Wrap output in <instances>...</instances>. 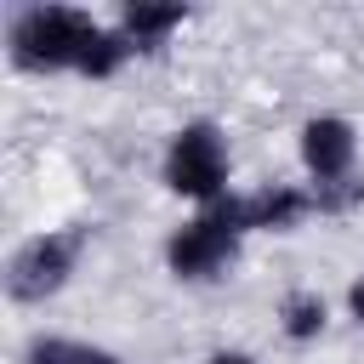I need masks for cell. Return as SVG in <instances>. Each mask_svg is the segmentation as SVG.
<instances>
[{"label":"cell","mask_w":364,"mask_h":364,"mask_svg":"<svg viewBox=\"0 0 364 364\" xmlns=\"http://www.w3.org/2000/svg\"><path fill=\"white\" fill-rule=\"evenodd\" d=\"M347 301H353V318H358V324H364V279H358V284H353V296H347Z\"/></svg>","instance_id":"9c48e42d"},{"label":"cell","mask_w":364,"mask_h":364,"mask_svg":"<svg viewBox=\"0 0 364 364\" xmlns=\"http://www.w3.org/2000/svg\"><path fill=\"white\" fill-rule=\"evenodd\" d=\"M318 330H324V301H318L313 290L284 296V336H290V341H313Z\"/></svg>","instance_id":"52a82bcc"},{"label":"cell","mask_w":364,"mask_h":364,"mask_svg":"<svg viewBox=\"0 0 364 364\" xmlns=\"http://www.w3.org/2000/svg\"><path fill=\"white\" fill-rule=\"evenodd\" d=\"M165 182L188 199H222V182H228V154H222V136L216 125H182L171 154H165Z\"/></svg>","instance_id":"7a4b0ae2"},{"label":"cell","mask_w":364,"mask_h":364,"mask_svg":"<svg viewBox=\"0 0 364 364\" xmlns=\"http://www.w3.org/2000/svg\"><path fill=\"white\" fill-rule=\"evenodd\" d=\"M131 40L125 34H108L97 28L85 11L74 6H28L17 23H11V63L17 68H80L91 80L114 74L125 63Z\"/></svg>","instance_id":"6da1fadb"},{"label":"cell","mask_w":364,"mask_h":364,"mask_svg":"<svg viewBox=\"0 0 364 364\" xmlns=\"http://www.w3.org/2000/svg\"><path fill=\"white\" fill-rule=\"evenodd\" d=\"M233 245H239V233H233L216 210H205V216H193V222L165 245V256H171V273H176V279H210V273H222V267L233 262Z\"/></svg>","instance_id":"277c9868"},{"label":"cell","mask_w":364,"mask_h":364,"mask_svg":"<svg viewBox=\"0 0 364 364\" xmlns=\"http://www.w3.org/2000/svg\"><path fill=\"white\" fill-rule=\"evenodd\" d=\"M28 364H119V358L102 347H80V341H34Z\"/></svg>","instance_id":"ba28073f"},{"label":"cell","mask_w":364,"mask_h":364,"mask_svg":"<svg viewBox=\"0 0 364 364\" xmlns=\"http://www.w3.org/2000/svg\"><path fill=\"white\" fill-rule=\"evenodd\" d=\"M210 364H250V358H245V353H216Z\"/></svg>","instance_id":"30bf717a"},{"label":"cell","mask_w":364,"mask_h":364,"mask_svg":"<svg viewBox=\"0 0 364 364\" xmlns=\"http://www.w3.org/2000/svg\"><path fill=\"white\" fill-rule=\"evenodd\" d=\"M353 125L347 119H336V114H324V119H307V131H301V159H307V171L318 176V182H341L347 176V165H353Z\"/></svg>","instance_id":"5b68a950"},{"label":"cell","mask_w":364,"mask_h":364,"mask_svg":"<svg viewBox=\"0 0 364 364\" xmlns=\"http://www.w3.org/2000/svg\"><path fill=\"white\" fill-rule=\"evenodd\" d=\"M74 250H80L74 233H40V239H28V245L6 262V290H11L17 301H46L51 290L68 284Z\"/></svg>","instance_id":"3957f363"},{"label":"cell","mask_w":364,"mask_h":364,"mask_svg":"<svg viewBox=\"0 0 364 364\" xmlns=\"http://www.w3.org/2000/svg\"><path fill=\"white\" fill-rule=\"evenodd\" d=\"M182 23V6H125V40H131V51L136 46H159L171 28Z\"/></svg>","instance_id":"8992f818"}]
</instances>
